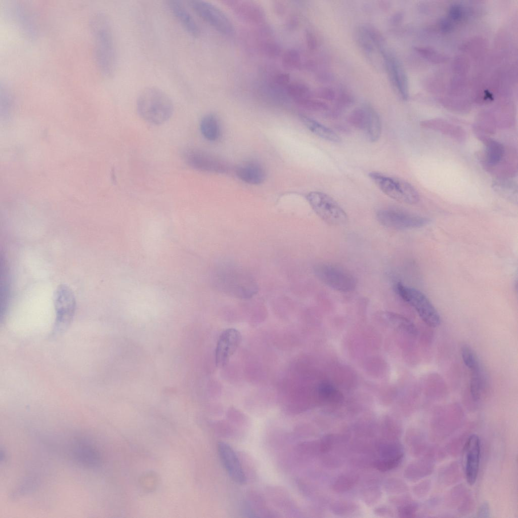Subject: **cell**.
Masks as SVG:
<instances>
[{"label":"cell","mask_w":518,"mask_h":518,"mask_svg":"<svg viewBox=\"0 0 518 518\" xmlns=\"http://www.w3.org/2000/svg\"><path fill=\"white\" fill-rule=\"evenodd\" d=\"M212 284L215 289L239 299H249L258 292L257 284L244 268L232 264H223L213 271Z\"/></svg>","instance_id":"6da1fadb"},{"label":"cell","mask_w":518,"mask_h":518,"mask_svg":"<svg viewBox=\"0 0 518 518\" xmlns=\"http://www.w3.org/2000/svg\"><path fill=\"white\" fill-rule=\"evenodd\" d=\"M92 29L95 40L96 61L101 74L110 77L115 72L117 54L111 23L102 13L96 14L92 20Z\"/></svg>","instance_id":"7a4b0ae2"},{"label":"cell","mask_w":518,"mask_h":518,"mask_svg":"<svg viewBox=\"0 0 518 518\" xmlns=\"http://www.w3.org/2000/svg\"><path fill=\"white\" fill-rule=\"evenodd\" d=\"M136 107L138 114L145 121L154 125L167 121L174 111L170 97L156 87H148L139 94Z\"/></svg>","instance_id":"3957f363"},{"label":"cell","mask_w":518,"mask_h":518,"mask_svg":"<svg viewBox=\"0 0 518 518\" xmlns=\"http://www.w3.org/2000/svg\"><path fill=\"white\" fill-rule=\"evenodd\" d=\"M368 176L383 193L394 200L409 204H416L419 200L417 191L404 180L375 171Z\"/></svg>","instance_id":"277c9868"},{"label":"cell","mask_w":518,"mask_h":518,"mask_svg":"<svg viewBox=\"0 0 518 518\" xmlns=\"http://www.w3.org/2000/svg\"><path fill=\"white\" fill-rule=\"evenodd\" d=\"M314 273L322 283L340 291H353L357 286V280L354 275L344 268L337 265L321 263L315 265Z\"/></svg>","instance_id":"5b68a950"},{"label":"cell","mask_w":518,"mask_h":518,"mask_svg":"<svg viewBox=\"0 0 518 518\" xmlns=\"http://www.w3.org/2000/svg\"><path fill=\"white\" fill-rule=\"evenodd\" d=\"M307 199L315 213L325 223L333 226H341L348 221L347 214L329 195L319 191H313Z\"/></svg>","instance_id":"8992f818"},{"label":"cell","mask_w":518,"mask_h":518,"mask_svg":"<svg viewBox=\"0 0 518 518\" xmlns=\"http://www.w3.org/2000/svg\"><path fill=\"white\" fill-rule=\"evenodd\" d=\"M397 294L411 305L422 320L428 326L436 327L440 324V317L433 304L420 291L398 283L395 285Z\"/></svg>","instance_id":"52a82bcc"},{"label":"cell","mask_w":518,"mask_h":518,"mask_svg":"<svg viewBox=\"0 0 518 518\" xmlns=\"http://www.w3.org/2000/svg\"><path fill=\"white\" fill-rule=\"evenodd\" d=\"M189 6L204 21L219 32L232 35L234 32L233 24L228 16L219 8L201 0L187 2Z\"/></svg>","instance_id":"ba28073f"},{"label":"cell","mask_w":518,"mask_h":518,"mask_svg":"<svg viewBox=\"0 0 518 518\" xmlns=\"http://www.w3.org/2000/svg\"><path fill=\"white\" fill-rule=\"evenodd\" d=\"M54 304L56 315L54 330L59 332L69 325L75 310V297L68 285L61 284L58 286L54 293Z\"/></svg>","instance_id":"9c48e42d"},{"label":"cell","mask_w":518,"mask_h":518,"mask_svg":"<svg viewBox=\"0 0 518 518\" xmlns=\"http://www.w3.org/2000/svg\"><path fill=\"white\" fill-rule=\"evenodd\" d=\"M376 218L382 226L394 230L420 228L430 222L428 218L392 209L378 210L376 213Z\"/></svg>","instance_id":"30bf717a"},{"label":"cell","mask_w":518,"mask_h":518,"mask_svg":"<svg viewBox=\"0 0 518 518\" xmlns=\"http://www.w3.org/2000/svg\"><path fill=\"white\" fill-rule=\"evenodd\" d=\"M379 52L383 59L392 84L402 99L407 100L409 96L408 81L403 65L395 55L385 47L380 50Z\"/></svg>","instance_id":"8fae6325"},{"label":"cell","mask_w":518,"mask_h":518,"mask_svg":"<svg viewBox=\"0 0 518 518\" xmlns=\"http://www.w3.org/2000/svg\"><path fill=\"white\" fill-rule=\"evenodd\" d=\"M182 156L185 162L194 169L215 172L225 170V165L220 160L200 149L185 148L182 151Z\"/></svg>","instance_id":"7c38bea8"},{"label":"cell","mask_w":518,"mask_h":518,"mask_svg":"<svg viewBox=\"0 0 518 518\" xmlns=\"http://www.w3.org/2000/svg\"><path fill=\"white\" fill-rule=\"evenodd\" d=\"M479 437L472 434L469 437L463 447V463L467 482L473 485L477 480L480 462L481 446Z\"/></svg>","instance_id":"4fadbf2b"},{"label":"cell","mask_w":518,"mask_h":518,"mask_svg":"<svg viewBox=\"0 0 518 518\" xmlns=\"http://www.w3.org/2000/svg\"><path fill=\"white\" fill-rule=\"evenodd\" d=\"M240 332L235 328H228L221 334L215 350V362L219 367L229 363L241 341Z\"/></svg>","instance_id":"5bb4252c"},{"label":"cell","mask_w":518,"mask_h":518,"mask_svg":"<svg viewBox=\"0 0 518 518\" xmlns=\"http://www.w3.org/2000/svg\"><path fill=\"white\" fill-rule=\"evenodd\" d=\"M221 462L229 477L235 483L243 485L246 478L239 459L232 447L224 442L218 444Z\"/></svg>","instance_id":"9a60e30c"},{"label":"cell","mask_w":518,"mask_h":518,"mask_svg":"<svg viewBox=\"0 0 518 518\" xmlns=\"http://www.w3.org/2000/svg\"><path fill=\"white\" fill-rule=\"evenodd\" d=\"M225 4L240 19L252 24H260L266 20L263 8L250 1H225Z\"/></svg>","instance_id":"2e32d148"},{"label":"cell","mask_w":518,"mask_h":518,"mask_svg":"<svg viewBox=\"0 0 518 518\" xmlns=\"http://www.w3.org/2000/svg\"><path fill=\"white\" fill-rule=\"evenodd\" d=\"M169 9L181 25L191 35L197 36L199 33V27L183 3L178 0L168 2Z\"/></svg>","instance_id":"e0dca14e"},{"label":"cell","mask_w":518,"mask_h":518,"mask_svg":"<svg viewBox=\"0 0 518 518\" xmlns=\"http://www.w3.org/2000/svg\"><path fill=\"white\" fill-rule=\"evenodd\" d=\"M236 173L240 180L253 185L262 183L266 176L263 167L254 161H247L239 165L236 168Z\"/></svg>","instance_id":"ac0fdd59"},{"label":"cell","mask_w":518,"mask_h":518,"mask_svg":"<svg viewBox=\"0 0 518 518\" xmlns=\"http://www.w3.org/2000/svg\"><path fill=\"white\" fill-rule=\"evenodd\" d=\"M11 16L13 18L16 23L27 36L34 37L36 36V28L31 19L30 14L22 5L15 3L9 6Z\"/></svg>","instance_id":"d6986e66"},{"label":"cell","mask_w":518,"mask_h":518,"mask_svg":"<svg viewBox=\"0 0 518 518\" xmlns=\"http://www.w3.org/2000/svg\"><path fill=\"white\" fill-rule=\"evenodd\" d=\"M434 463L430 458L425 457L410 463L406 468L405 476L410 481H416L430 474Z\"/></svg>","instance_id":"ffe728a7"},{"label":"cell","mask_w":518,"mask_h":518,"mask_svg":"<svg viewBox=\"0 0 518 518\" xmlns=\"http://www.w3.org/2000/svg\"><path fill=\"white\" fill-rule=\"evenodd\" d=\"M301 120L305 125L313 134L326 141L339 143L340 138L333 130L309 117L301 115Z\"/></svg>","instance_id":"44dd1931"},{"label":"cell","mask_w":518,"mask_h":518,"mask_svg":"<svg viewBox=\"0 0 518 518\" xmlns=\"http://www.w3.org/2000/svg\"><path fill=\"white\" fill-rule=\"evenodd\" d=\"M368 116L364 130L367 139L371 142L377 141L381 134V124L379 116L374 109L369 104H366Z\"/></svg>","instance_id":"7402d4cb"},{"label":"cell","mask_w":518,"mask_h":518,"mask_svg":"<svg viewBox=\"0 0 518 518\" xmlns=\"http://www.w3.org/2000/svg\"><path fill=\"white\" fill-rule=\"evenodd\" d=\"M200 129L203 137L210 141L217 140L220 135L218 119L212 113L207 114L202 117L200 121Z\"/></svg>","instance_id":"603a6c76"},{"label":"cell","mask_w":518,"mask_h":518,"mask_svg":"<svg viewBox=\"0 0 518 518\" xmlns=\"http://www.w3.org/2000/svg\"><path fill=\"white\" fill-rule=\"evenodd\" d=\"M486 152L487 162L489 164L493 165L501 160L504 150L501 143L493 140H489L486 143Z\"/></svg>","instance_id":"cb8c5ba5"},{"label":"cell","mask_w":518,"mask_h":518,"mask_svg":"<svg viewBox=\"0 0 518 518\" xmlns=\"http://www.w3.org/2000/svg\"><path fill=\"white\" fill-rule=\"evenodd\" d=\"M288 95L294 101L299 99L312 98L313 95L311 89L306 84L300 82H293L286 85Z\"/></svg>","instance_id":"d4e9b609"},{"label":"cell","mask_w":518,"mask_h":518,"mask_svg":"<svg viewBox=\"0 0 518 518\" xmlns=\"http://www.w3.org/2000/svg\"><path fill=\"white\" fill-rule=\"evenodd\" d=\"M368 116V109L365 104L362 107H358L354 109L350 113L348 120L354 127L364 131Z\"/></svg>","instance_id":"484cf974"},{"label":"cell","mask_w":518,"mask_h":518,"mask_svg":"<svg viewBox=\"0 0 518 518\" xmlns=\"http://www.w3.org/2000/svg\"><path fill=\"white\" fill-rule=\"evenodd\" d=\"M356 39L360 48L367 56H371L375 50V45L367 35L362 26L356 31Z\"/></svg>","instance_id":"4316f807"},{"label":"cell","mask_w":518,"mask_h":518,"mask_svg":"<svg viewBox=\"0 0 518 518\" xmlns=\"http://www.w3.org/2000/svg\"><path fill=\"white\" fill-rule=\"evenodd\" d=\"M282 63L288 69L299 68L301 65V56L299 52L294 49L286 50L282 56Z\"/></svg>","instance_id":"83f0119b"},{"label":"cell","mask_w":518,"mask_h":518,"mask_svg":"<svg viewBox=\"0 0 518 518\" xmlns=\"http://www.w3.org/2000/svg\"><path fill=\"white\" fill-rule=\"evenodd\" d=\"M358 477L354 474H345L338 477L333 485V489L338 492L351 489L356 484Z\"/></svg>","instance_id":"f1b7e54d"},{"label":"cell","mask_w":518,"mask_h":518,"mask_svg":"<svg viewBox=\"0 0 518 518\" xmlns=\"http://www.w3.org/2000/svg\"><path fill=\"white\" fill-rule=\"evenodd\" d=\"M470 392L472 397L475 401L481 397L482 392V376L480 367L471 370Z\"/></svg>","instance_id":"f546056e"},{"label":"cell","mask_w":518,"mask_h":518,"mask_svg":"<svg viewBox=\"0 0 518 518\" xmlns=\"http://www.w3.org/2000/svg\"><path fill=\"white\" fill-rule=\"evenodd\" d=\"M321 397L329 402L337 403L341 400V395L333 386L327 383H322L319 387Z\"/></svg>","instance_id":"4dcf8cb0"},{"label":"cell","mask_w":518,"mask_h":518,"mask_svg":"<svg viewBox=\"0 0 518 518\" xmlns=\"http://www.w3.org/2000/svg\"><path fill=\"white\" fill-rule=\"evenodd\" d=\"M76 449V457L82 462L90 465H94L97 463V455L90 447L80 446Z\"/></svg>","instance_id":"1f68e13d"},{"label":"cell","mask_w":518,"mask_h":518,"mask_svg":"<svg viewBox=\"0 0 518 518\" xmlns=\"http://www.w3.org/2000/svg\"><path fill=\"white\" fill-rule=\"evenodd\" d=\"M461 356L465 365L470 370L480 367L477 356L469 346L464 345L462 347Z\"/></svg>","instance_id":"d6a6232c"},{"label":"cell","mask_w":518,"mask_h":518,"mask_svg":"<svg viewBox=\"0 0 518 518\" xmlns=\"http://www.w3.org/2000/svg\"><path fill=\"white\" fill-rule=\"evenodd\" d=\"M295 102L305 108L315 111H325L328 109V105L326 102L312 98H304Z\"/></svg>","instance_id":"836d02e7"},{"label":"cell","mask_w":518,"mask_h":518,"mask_svg":"<svg viewBox=\"0 0 518 518\" xmlns=\"http://www.w3.org/2000/svg\"><path fill=\"white\" fill-rule=\"evenodd\" d=\"M400 503L402 505L398 509V514L400 516L404 517L414 516L418 508L417 503L409 500L406 501L403 500Z\"/></svg>","instance_id":"e575fe53"},{"label":"cell","mask_w":518,"mask_h":518,"mask_svg":"<svg viewBox=\"0 0 518 518\" xmlns=\"http://www.w3.org/2000/svg\"><path fill=\"white\" fill-rule=\"evenodd\" d=\"M402 460V458H381L375 462L374 466L376 469L381 471H386L398 467Z\"/></svg>","instance_id":"d590c367"},{"label":"cell","mask_w":518,"mask_h":518,"mask_svg":"<svg viewBox=\"0 0 518 518\" xmlns=\"http://www.w3.org/2000/svg\"><path fill=\"white\" fill-rule=\"evenodd\" d=\"M385 487L386 491L393 493L403 492L407 489V487L405 483L400 480L396 479H390L386 482Z\"/></svg>","instance_id":"8d00e7d4"},{"label":"cell","mask_w":518,"mask_h":518,"mask_svg":"<svg viewBox=\"0 0 518 518\" xmlns=\"http://www.w3.org/2000/svg\"><path fill=\"white\" fill-rule=\"evenodd\" d=\"M380 497V491L375 488H370L366 490L363 494L364 501L368 505L375 504L379 500Z\"/></svg>","instance_id":"74e56055"},{"label":"cell","mask_w":518,"mask_h":518,"mask_svg":"<svg viewBox=\"0 0 518 518\" xmlns=\"http://www.w3.org/2000/svg\"><path fill=\"white\" fill-rule=\"evenodd\" d=\"M318 97L325 101H332L335 100L336 94L335 90L330 87H322L317 92Z\"/></svg>","instance_id":"f35d334b"},{"label":"cell","mask_w":518,"mask_h":518,"mask_svg":"<svg viewBox=\"0 0 518 518\" xmlns=\"http://www.w3.org/2000/svg\"><path fill=\"white\" fill-rule=\"evenodd\" d=\"M336 105L337 108H343L350 106L353 104L354 99L349 93L342 92L336 97Z\"/></svg>","instance_id":"ab89813d"},{"label":"cell","mask_w":518,"mask_h":518,"mask_svg":"<svg viewBox=\"0 0 518 518\" xmlns=\"http://www.w3.org/2000/svg\"><path fill=\"white\" fill-rule=\"evenodd\" d=\"M356 509V505L352 503L338 502L333 506V510L338 514L352 512Z\"/></svg>","instance_id":"60d3db41"},{"label":"cell","mask_w":518,"mask_h":518,"mask_svg":"<svg viewBox=\"0 0 518 518\" xmlns=\"http://www.w3.org/2000/svg\"><path fill=\"white\" fill-rule=\"evenodd\" d=\"M263 50L265 53L270 57L278 56L281 52V49L279 46L273 42L265 43L263 46Z\"/></svg>","instance_id":"b9f144b4"},{"label":"cell","mask_w":518,"mask_h":518,"mask_svg":"<svg viewBox=\"0 0 518 518\" xmlns=\"http://www.w3.org/2000/svg\"><path fill=\"white\" fill-rule=\"evenodd\" d=\"M430 487V481H425L418 484L414 488V493L419 496L424 495L429 490Z\"/></svg>","instance_id":"7bdbcfd3"},{"label":"cell","mask_w":518,"mask_h":518,"mask_svg":"<svg viewBox=\"0 0 518 518\" xmlns=\"http://www.w3.org/2000/svg\"><path fill=\"white\" fill-rule=\"evenodd\" d=\"M306 41L308 48L310 50H315L317 47V41L315 35L310 31H307Z\"/></svg>","instance_id":"ee69618b"},{"label":"cell","mask_w":518,"mask_h":518,"mask_svg":"<svg viewBox=\"0 0 518 518\" xmlns=\"http://www.w3.org/2000/svg\"><path fill=\"white\" fill-rule=\"evenodd\" d=\"M403 13L401 12H397L392 14L389 18V23L392 26H397L400 24L403 19Z\"/></svg>","instance_id":"f6af8a7d"},{"label":"cell","mask_w":518,"mask_h":518,"mask_svg":"<svg viewBox=\"0 0 518 518\" xmlns=\"http://www.w3.org/2000/svg\"><path fill=\"white\" fill-rule=\"evenodd\" d=\"M289 74L285 73H279L275 78L276 83L281 85H287L289 83Z\"/></svg>","instance_id":"bcb514c9"},{"label":"cell","mask_w":518,"mask_h":518,"mask_svg":"<svg viewBox=\"0 0 518 518\" xmlns=\"http://www.w3.org/2000/svg\"><path fill=\"white\" fill-rule=\"evenodd\" d=\"M376 514L381 516H393V511L387 506H379L374 510Z\"/></svg>","instance_id":"7dc6e473"},{"label":"cell","mask_w":518,"mask_h":518,"mask_svg":"<svg viewBox=\"0 0 518 518\" xmlns=\"http://www.w3.org/2000/svg\"><path fill=\"white\" fill-rule=\"evenodd\" d=\"M478 517H486L489 515V504L487 502L482 504L480 507L478 512Z\"/></svg>","instance_id":"c3c4849f"},{"label":"cell","mask_w":518,"mask_h":518,"mask_svg":"<svg viewBox=\"0 0 518 518\" xmlns=\"http://www.w3.org/2000/svg\"><path fill=\"white\" fill-rule=\"evenodd\" d=\"M318 78L320 81L324 83H327L333 80V76L331 73L323 72L318 75Z\"/></svg>","instance_id":"681fc988"}]
</instances>
